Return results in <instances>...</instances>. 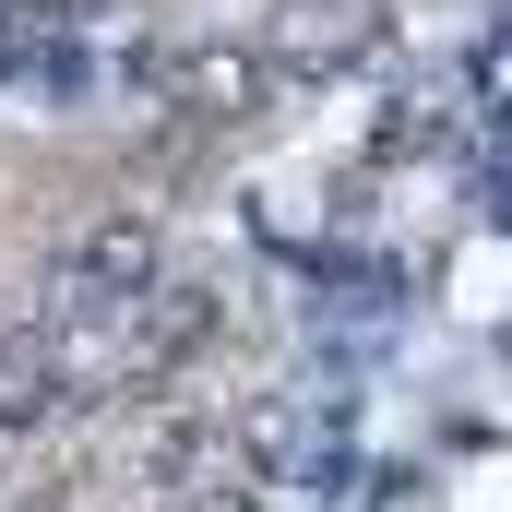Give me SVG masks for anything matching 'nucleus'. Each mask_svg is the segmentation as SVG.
Listing matches in <instances>:
<instances>
[{
  "mask_svg": "<svg viewBox=\"0 0 512 512\" xmlns=\"http://www.w3.org/2000/svg\"><path fill=\"white\" fill-rule=\"evenodd\" d=\"M48 24H60L48 0H0V72H24V60L48 48Z\"/></svg>",
  "mask_w": 512,
  "mask_h": 512,
  "instance_id": "nucleus-1",
  "label": "nucleus"
}]
</instances>
